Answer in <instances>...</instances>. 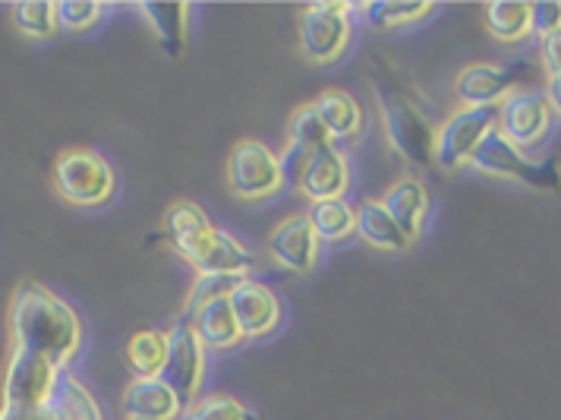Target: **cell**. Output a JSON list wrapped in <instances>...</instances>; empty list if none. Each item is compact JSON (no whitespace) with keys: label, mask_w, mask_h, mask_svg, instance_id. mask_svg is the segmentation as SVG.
<instances>
[{"label":"cell","mask_w":561,"mask_h":420,"mask_svg":"<svg viewBox=\"0 0 561 420\" xmlns=\"http://www.w3.org/2000/svg\"><path fill=\"white\" fill-rule=\"evenodd\" d=\"M10 332L13 348L45 354L60 370H70L82 348V319L51 288L23 279L10 300Z\"/></svg>","instance_id":"obj_1"},{"label":"cell","mask_w":561,"mask_h":420,"mask_svg":"<svg viewBox=\"0 0 561 420\" xmlns=\"http://www.w3.org/2000/svg\"><path fill=\"white\" fill-rule=\"evenodd\" d=\"M373 86L379 95V111H382L385 136L398 156L416 164V168H433L435 164V139H438V124L426 117L423 105L413 99L404 82L388 79L385 73H373Z\"/></svg>","instance_id":"obj_2"},{"label":"cell","mask_w":561,"mask_h":420,"mask_svg":"<svg viewBox=\"0 0 561 420\" xmlns=\"http://www.w3.org/2000/svg\"><path fill=\"white\" fill-rule=\"evenodd\" d=\"M60 367L45 354L13 348L3 373V411L0 420H26L51 401Z\"/></svg>","instance_id":"obj_3"},{"label":"cell","mask_w":561,"mask_h":420,"mask_svg":"<svg viewBox=\"0 0 561 420\" xmlns=\"http://www.w3.org/2000/svg\"><path fill=\"white\" fill-rule=\"evenodd\" d=\"M354 13H359V7L347 0H322L304 7L297 23V42L304 57L322 67L341 60L354 35Z\"/></svg>","instance_id":"obj_4"},{"label":"cell","mask_w":561,"mask_h":420,"mask_svg":"<svg viewBox=\"0 0 561 420\" xmlns=\"http://www.w3.org/2000/svg\"><path fill=\"white\" fill-rule=\"evenodd\" d=\"M470 168H477L480 174L489 178H502V181H514V184L530 186V190H546V193H561V164L556 158H536L524 156V149H517L508 143L502 133L495 130L480 152L473 156Z\"/></svg>","instance_id":"obj_5"},{"label":"cell","mask_w":561,"mask_h":420,"mask_svg":"<svg viewBox=\"0 0 561 420\" xmlns=\"http://www.w3.org/2000/svg\"><path fill=\"white\" fill-rule=\"evenodd\" d=\"M499 130V105H460L438 124L435 139V168L460 171L480 152L485 139Z\"/></svg>","instance_id":"obj_6"},{"label":"cell","mask_w":561,"mask_h":420,"mask_svg":"<svg viewBox=\"0 0 561 420\" xmlns=\"http://www.w3.org/2000/svg\"><path fill=\"white\" fill-rule=\"evenodd\" d=\"M54 186L70 206H102L117 190V174L111 161L92 149H70L54 161Z\"/></svg>","instance_id":"obj_7"},{"label":"cell","mask_w":561,"mask_h":420,"mask_svg":"<svg viewBox=\"0 0 561 420\" xmlns=\"http://www.w3.org/2000/svg\"><path fill=\"white\" fill-rule=\"evenodd\" d=\"M280 156L259 139H240L228 156V186L237 200L262 203L284 190Z\"/></svg>","instance_id":"obj_8"},{"label":"cell","mask_w":561,"mask_h":420,"mask_svg":"<svg viewBox=\"0 0 561 420\" xmlns=\"http://www.w3.org/2000/svg\"><path fill=\"white\" fill-rule=\"evenodd\" d=\"M208 348L196 336L193 322L180 319L168 329V361L161 370V379L178 393L183 408H193L199 401L205 383V367H208Z\"/></svg>","instance_id":"obj_9"},{"label":"cell","mask_w":561,"mask_h":420,"mask_svg":"<svg viewBox=\"0 0 561 420\" xmlns=\"http://www.w3.org/2000/svg\"><path fill=\"white\" fill-rule=\"evenodd\" d=\"M552 117L546 95L524 86L499 105V133L517 149H534L552 130Z\"/></svg>","instance_id":"obj_10"},{"label":"cell","mask_w":561,"mask_h":420,"mask_svg":"<svg viewBox=\"0 0 561 420\" xmlns=\"http://www.w3.org/2000/svg\"><path fill=\"white\" fill-rule=\"evenodd\" d=\"M534 77L530 64H470L458 73L455 92L463 105H502L511 92L524 89L520 82Z\"/></svg>","instance_id":"obj_11"},{"label":"cell","mask_w":561,"mask_h":420,"mask_svg":"<svg viewBox=\"0 0 561 420\" xmlns=\"http://www.w3.org/2000/svg\"><path fill=\"white\" fill-rule=\"evenodd\" d=\"M319 235H316V225H312V215L309 212H297V215H287L284 222H278L268 235V257L294 272V275H307L319 263Z\"/></svg>","instance_id":"obj_12"},{"label":"cell","mask_w":561,"mask_h":420,"mask_svg":"<svg viewBox=\"0 0 561 420\" xmlns=\"http://www.w3.org/2000/svg\"><path fill=\"white\" fill-rule=\"evenodd\" d=\"M230 307L243 329V339H265L280 326V300L275 291L262 282L243 279L230 291Z\"/></svg>","instance_id":"obj_13"},{"label":"cell","mask_w":561,"mask_h":420,"mask_svg":"<svg viewBox=\"0 0 561 420\" xmlns=\"http://www.w3.org/2000/svg\"><path fill=\"white\" fill-rule=\"evenodd\" d=\"M297 190L312 203L344 200V193L351 190V161L337 149V143H329L312 152Z\"/></svg>","instance_id":"obj_14"},{"label":"cell","mask_w":561,"mask_h":420,"mask_svg":"<svg viewBox=\"0 0 561 420\" xmlns=\"http://www.w3.org/2000/svg\"><path fill=\"white\" fill-rule=\"evenodd\" d=\"M215 228L218 225H211V218L196 203H186V200L171 203L164 218H161V235L186 265L199 257V250H203L205 240L211 237Z\"/></svg>","instance_id":"obj_15"},{"label":"cell","mask_w":561,"mask_h":420,"mask_svg":"<svg viewBox=\"0 0 561 420\" xmlns=\"http://www.w3.org/2000/svg\"><path fill=\"white\" fill-rule=\"evenodd\" d=\"M196 275H230V279H247L255 269V253L225 228H215L205 240L199 257L193 260Z\"/></svg>","instance_id":"obj_16"},{"label":"cell","mask_w":561,"mask_h":420,"mask_svg":"<svg viewBox=\"0 0 561 420\" xmlns=\"http://www.w3.org/2000/svg\"><path fill=\"white\" fill-rule=\"evenodd\" d=\"M124 415L127 420H178L186 408L178 393L158 376V379H133L124 389Z\"/></svg>","instance_id":"obj_17"},{"label":"cell","mask_w":561,"mask_h":420,"mask_svg":"<svg viewBox=\"0 0 561 420\" xmlns=\"http://www.w3.org/2000/svg\"><path fill=\"white\" fill-rule=\"evenodd\" d=\"M385 209L394 215V222L404 228V235L410 240L423 235L426 215H430V190L420 178H401L388 186V193L382 196Z\"/></svg>","instance_id":"obj_18"},{"label":"cell","mask_w":561,"mask_h":420,"mask_svg":"<svg viewBox=\"0 0 561 420\" xmlns=\"http://www.w3.org/2000/svg\"><path fill=\"white\" fill-rule=\"evenodd\" d=\"M139 16L154 32L161 52L168 57H180L186 52L190 38V3H139Z\"/></svg>","instance_id":"obj_19"},{"label":"cell","mask_w":561,"mask_h":420,"mask_svg":"<svg viewBox=\"0 0 561 420\" xmlns=\"http://www.w3.org/2000/svg\"><path fill=\"white\" fill-rule=\"evenodd\" d=\"M190 322H193L196 336L203 339L208 351H230V348L243 342V329H240L237 314L230 307V297H218V300L199 307Z\"/></svg>","instance_id":"obj_20"},{"label":"cell","mask_w":561,"mask_h":420,"mask_svg":"<svg viewBox=\"0 0 561 420\" xmlns=\"http://www.w3.org/2000/svg\"><path fill=\"white\" fill-rule=\"evenodd\" d=\"M357 235L363 237L369 247L382 250V253H404L410 243H413V240L404 235V228L394 222V215L385 209L382 200H366V203L359 206Z\"/></svg>","instance_id":"obj_21"},{"label":"cell","mask_w":561,"mask_h":420,"mask_svg":"<svg viewBox=\"0 0 561 420\" xmlns=\"http://www.w3.org/2000/svg\"><path fill=\"white\" fill-rule=\"evenodd\" d=\"M51 415L60 420H104L102 405L99 398L85 389V383L77 379L70 370H60L57 376V386H54L51 401L45 405Z\"/></svg>","instance_id":"obj_22"},{"label":"cell","mask_w":561,"mask_h":420,"mask_svg":"<svg viewBox=\"0 0 561 420\" xmlns=\"http://www.w3.org/2000/svg\"><path fill=\"white\" fill-rule=\"evenodd\" d=\"M433 13L435 3H423V0H369V3H359V16L379 32L420 26Z\"/></svg>","instance_id":"obj_23"},{"label":"cell","mask_w":561,"mask_h":420,"mask_svg":"<svg viewBox=\"0 0 561 420\" xmlns=\"http://www.w3.org/2000/svg\"><path fill=\"white\" fill-rule=\"evenodd\" d=\"M316 107H319L325 127L332 133V143L354 139L363 130V111H359V102L347 89H325V92H319Z\"/></svg>","instance_id":"obj_24"},{"label":"cell","mask_w":561,"mask_h":420,"mask_svg":"<svg viewBox=\"0 0 561 420\" xmlns=\"http://www.w3.org/2000/svg\"><path fill=\"white\" fill-rule=\"evenodd\" d=\"M485 26L499 42L520 45L524 38L534 35V3H511V0L489 3L485 7Z\"/></svg>","instance_id":"obj_25"},{"label":"cell","mask_w":561,"mask_h":420,"mask_svg":"<svg viewBox=\"0 0 561 420\" xmlns=\"http://www.w3.org/2000/svg\"><path fill=\"white\" fill-rule=\"evenodd\" d=\"M127 367L133 370L136 379H158L164 361H168V332L158 329H139L129 336L127 342Z\"/></svg>","instance_id":"obj_26"},{"label":"cell","mask_w":561,"mask_h":420,"mask_svg":"<svg viewBox=\"0 0 561 420\" xmlns=\"http://www.w3.org/2000/svg\"><path fill=\"white\" fill-rule=\"evenodd\" d=\"M312 225L316 235L325 243H344L347 237L357 235V209L347 200H329L312 206Z\"/></svg>","instance_id":"obj_27"},{"label":"cell","mask_w":561,"mask_h":420,"mask_svg":"<svg viewBox=\"0 0 561 420\" xmlns=\"http://www.w3.org/2000/svg\"><path fill=\"white\" fill-rule=\"evenodd\" d=\"M10 16H13V26L20 29L23 35H28V38H51L54 32L60 29L57 3H51V0H23V3H13Z\"/></svg>","instance_id":"obj_28"},{"label":"cell","mask_w":561,"mask_h":420,"mask_svg":"<svg viewBox=\"0 0 561 420\" xmlns=\"http://www.w3.org/2000/svg\"><path fill=\"white\" fill-rule=\"evenodd\" d=\"M287 133H290L287 143H294V146H300V149H309V152H316V149H322V146L332 143V133L325 127V121H322L316 102H307V105H300L290 114Z\"/></svg>","instance_id":"obj_29"},{"label":"cell","mask_w":561,"mask_h":420,"mask_svg":"<svg viewBox=\"0 0 561 420\" xmlns=\"http://www.w3.org/2000/svg\"><path fill=\"white\" fill-rule=\"evenodd\" d=\"M183 420H262L253 408L233 395H205L193 408H186Z\"/></svg>","instance_id":"obj_30"},{"label":"cell","mask_w":561,"mask_h":420,"mask_svg":"<svg viewBox=\"0 0 561 420\" xmlns=\"http://www.w3.org/2000/svg\"><path fill=\"white\" fill-rule=\"evenodd\" d=\"M243 279H230V275H196L193 288L186 294V304H183V319L190 322L199 307L218 300V297H230V291L237 288Z\"/></svg>","instance_id":"obj_31"},{"label":"cell","mask_w":561,"mask_h":420,"mask_svg":"<svg viewBox=\"0 0 561 420\" xmlns=\"http://www.w3.org/2000/svg\"><path fill=\"white\" fill-rule=\"evenodd\" d=\"M107 13V7L99 0H60L57 3V20L67 32H85Z\"/></svg>","instance_id":"obj_32"},{"label":"cell","mask_w":561,"mask_h":420,"mask_svg":"<svg viewBox=\"0 0 561 420\" xmlns=\"http://www.w3.org/2000/svg\"><path fill=\"white\" fill-rule=\"evenodd\" d=\"M561 29V3H534V35L549 38Z\"/></svg>","instance_id":"obj_33"},{"label":"cell","mask_w":561,"mask_h":420,"mask_svg":"<svg viewBox=\"0 0 561 420\" xmlns=\"http://www.w3.org/2000/svg\"><path fill=\"white\" fill-rule=\"evenodd\" d=\"M542 67H546V73L549 77H561V29L556 35H549V38H542Z\"/></svg>","instance_id":"obj_34"},{"label":"cell","mask_w":561,"mask_h":420,"mask_svg":"<svg viewBox=\"0 0 561 420\" xmlns=\"http://www.w3.org/2000/svg\"><path fill=\"white\" fill-rule=\"evenodd\" d=\"M546 102L552 107V114L561 121V77H546V89H542Z\"/></svg>","instance_id":"obj_35"}]
</instances>
